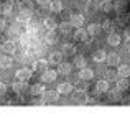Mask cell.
Returning <instances> with one entry per match:
<instances>
[{
    "mask_svg": "<svg viewBox=\"0 0 130 125\" xmlns=\"http://www.w3.org/2000/svg\"><path fill=\"white\" fill-rule=\"evenodd\" d=\"M115 82H117V87L120 91H127L128 87H130V81H128V77H122V76H119L117 79H115Z\"/></svg>",
    "mask_w": 130,
    "mask_h": 125,
    "instance_id": "cell-12",
    "label": "cell"
},
{
    "mask_svg": "<svg viewBox=\"0 0 130 125\" xmlns=\"http://www.w3.org/2000/svg\"><path fill=\"white\" fill-rule=\"evenodd\" d=\"M38 2V5H41V7H48L51 3V0H36Z\"/></svg>",
    "mask_w": 130,
    "mask_h": 125,
    "instance_id": "cell-36",
    "label": "cell"
},
{
    "mask_svg": "<svg viewBox=\"0 0 130 125\" xmlns=\"http://www.w3.org/2000/svg\"><path fill=\"white\" fill-rule=\"evenodd\" d=\"M56 77H58V71H51V69L43 71V74H41L43 82H53V81H56Z\"/></svg>",
    "mask_w": 130,
    "mask_h": 125,
    "instance_id": "cell-2",
    "label": "cell"
},
{
    "mask_svg": "<svg viewBox=\"0 0 130 125\" xmlns=\"http://www.w3.org/2000/svg\"><path fill=\"white\" fill-rule=\"evenodd\" d=\"M92 58H94L95 63H102V61H105V58H107V53H105L104 49H97V51H94Z\"/></svg>",
    "mask_w": 130,
    "mask_h": 125,
    "instance_id": "cell-21",
    "label": "cell"
},
{
    "mask_svg": "<svg viewBox=\"0 0 130 125\" xmlns=\"http://www.w3.org/2000/svg\"><path fill=\"white\" fill-rule=\"evenodd\" d=\"M117 73H119V76H122V77H130V66L128 64H119Z\"/></svg>",
    "mask_w": 130,
    "mask_h": 125,
    "instance_id": "cell-20",
    "label": "cell"
},
{
    "mask_svg": "<svg viewBox=\"0 0 130 125\" xmlns=\"http://www.w3.org/2000/svg\"><path fill=\"white\" fill-rule=\"evenodd\" d=\"M69 22H71V25H73L74 28H79V26L84 25V16L81 15V13H73L71 18H69Z\"/></svg>",
    "mask_w": 130,
    "mask_h": 125,
    "instance_id": "cell-4",
    "label": "cell"
},
{
    "mask_svg": "<svg viewBox=\"0 0 130 125\" xmlns=\"http://www.w3.org/2000/svg\"><path fill=\"white\" fill-rule=\"evenodd\" d=\"M92 77H94V71L89 69V67H81L79 71V79H84V81H91Z\"/></svg>",
    "mask_w": 130,
    "mask_h": 125,
    "instance_id": "cell-8",
    "label": "cell"
},
{
    "mask_svg": "<svg viewBox=\"0 0 130 125\" xmlns=\"http://www.w3.org/2000/svg\"><path fill=\"white\" fill-rule=\"evenodd\" d=\"M58 28H59V31H61V33L68 35V33H71V28H74V26L71 25V22H63L59 26H58Z\"/></svg>",
    "mask_w": 130,
    "mask_h": 125,
    "instance_id": "cell-25",
    "label": "cell"
},
{
    "mask_svg": "<svg viewBox=\"0 0 130 125\" xmlns=\"http://www.w3.org/2000/svg\"><path fill=\"white\" fill-rule=\"evenodd\" d=\"M76 91H87V81L81 79V82L76 84Z\"/></svg>",
    "mask_w": 130,
    "mask_h": 125,
    "instance_id": "cell-33",
    "label": "cell"
},
{
    "mask_svg": "<svg viewBox=\"0 0 130 125\" xmlns=\"http://www.w3.org/2000/svg\"><path fill=\"white\" fill-rule=\"evenodd\" d=\"M73 89H74V86L71 82H63V84H59V86H58V92L63 94V96L71 94V92H73Z\"/></svg>",
    "mask_w": 130,
    "mask_h": 125,
    "instance_id": "cell-9",
    "label": "cell"
},
{
    "mask_svg": "<svg viewBox=\"0 0 130 125\" xmlns=\"http://www.w3.org/2000/svg\"><path fill=\"white\" fill-rule=\"evenodd\" d=\"M109 66H119L120 64V56L115 55V53H107V58H105Z\"/></svg>",
    "mask_w": 130,
    "mask_h": 125,
    "instance_id": "cell-10",
    "label": "cell"
},
{
    "mask_svg": "<svg viewBox=\"0 0 130 125\" xmlns=\"http://www.w3.org/2000/svg\"><path fill=\"white\" fill-rule=\"evenodd\" d=\"M74 66H76V67H86V66H87L86 58H83V56H77V58L74 59Z\"/></svg>",
    "mask_w": 130,
    "mask_h": 125,
    "instance_id": "cell-28",
    "label": "cell"
},
{
    "mask_svg": "<svg viewBox=\"0 0 130 125\" xmlns=\"http://www.w3.org/2000/svg\"><path fill=\"white\" fill-rule=\"evenodd\" d=\"M44 26H46V30H50V31H54V30L58 28L56 22H54L53 18H46L44 20Z\"/></svg>",
    "mask_w": 130,
    "mask_h": 125,
    "instance_id": "cell-27",
    "label": "cell"
},
{
    "mask_svg": "<svg viewBox=\"0 0 130 125\" xmlns=\"http://www.w3.org/2000/svg\"><path fill=\"white\" fill-rule=\"evenodd\" d=\"M33 71H46L48 69V59H38V61H35L33 63Z\"/></svg>",
    "mask_w": 130,
    "mask_h": 125,
    "instance_id": "cell-13",
    "label": "cell"
},
{
    "mask_svg": "<svg viewBox=\"0 0 130 125\" xmlns=\"http://www.w3.org/2000/svg\"><path fill=\"white\" fill-rule=\"evenodd\" d=\"M101 31H102V25H99V23H91L87 26V33L91 36H97Z\"/></svg>",
    "mask_w": 130,
    "mask_h": 125,
    "instance_id": "cell-17",
    "label": "cell"
},
{
    "mask_svg": "<svg viewBox=\"0 0 130 125\" xmlns=\"http://www.w3.org/2000/svg\"><path fill=\"white\" fill-rule=\"evenodd\" d=\"M74 100H76L77 104H89V97H87L86 91H77V92L74 94Z\"/></svg>",
    "mask_w": 130,
    "mask_h": 125,
    "instance_id": "cell-11",
    "label": "cell"
},
{
    "mask_svg": "<svg viewBox=\"0 0 130 125\" xmlns=\"http://www.w3.org/2000/svg\"><path fill=\"white\" fill-rule=\"evenodd\" d=\"M112 28H114V23H112L110 20H105V22H102V30L112 33Z\"/></svg>",
    "mask_w": 130,
    "mask_h": 125,
    "instance_id": "cell-31",
    "label": "cell"
},
{
    "mask_svg": "<svg viewBox=\"0 0 130 125\" xmlns=\"http://www.w3.org/2000/svg\"><path fill=\"white\" fill-rule=\"evenodd\" d=\"M7 92V84H3V82H0V96H3V94Z\"/></svg>",
    "mask_w": 130,
    "mask_h": 125,
    "instance_id": "cell-37",
    "label": "cell"
},
{
    "mask_svg": "<svg viewBox=\"0 0 130 125\" xmlns=\"http://www.w3.org/2000/svg\"><path fill=\"white\" fill-rule=\"evenodd\" d=\"M71 71H73V64L71 63H59L58 64V74L68 76V74H71Z\"/></svg>",
    "mask_w": 130,
    "mask_h": 125,
    "instance_id": "cell-7",
    "label": "cell"
},
{
    "mask_svg": "<svg viewBox=\"0 0 130 125\" xmlns=\"http://www.w3.org/2000/svg\"><path fill=\"white\" fill-rule=\"evenodd\" d=\"M101 8L104 12H109L112 8V0H101Z\"/></svg>",
    "mask_w": 130,
    "mask_h": 125,
    "instance_id": "cell-30",
    "label": "cell"
},
{
    "mask_svg": "<svg viewBox=\"0 0 130 125\" xmlns=\"http://www.w3.org/2000/svg\"><path fill=\"white\" fill-rule=\"evenodd\" d=\"M30 18H31V12H30V10H22V12L17 15V22H20V23L30 22Z\"/></svg>",
    "mask_w": 130,
    "mask_h": 125,
    "instance_id": "cell-15",
    "label": "cell"
},
{
    "mask_svg": "<svg viewBox=\"0 0 130 125\" xmlns=\"http://www.w3.org/2000/svg\"><path fill=\"white\" fill-rule=\"evenodd\" d=\"M63 61V51H53L50 55V59H48V63L51 64H59Z\"/></svg>",
    "mask_w": 130,
    "mask_h": 125,
    "instance_id": "cell-14",
    "label": "cell"
},
{
    "mask_svg": "<svg viewBox=\"0 0 130 125\" xmlns=\"http://www.w3.org/2000/svg\"><path fill=\"white\" fill-rule=\"evenodd\" d=\"M48 8H50V12H53V13H59V12H63V2H59V0H51V3L48 5Z\"/></svg>",
    "mask_w": 130,
    "mask_h": 125,
    "instance_id": "cell-18",
    "label": "cell"
},
{
    "mask_svg": "<svg viewBox=\"0 0 130 125\" xmlns=\"http://www.w3.org/2000/svg\"><path fill=\"white\" fill-rule=\"evenodd\" d=\"M10 12H12V2H3L0 5V13L2 15H10Z\"/></svg>",
    "mask_w": 130,
    "mask_h": 125,
    "instance_id": "cell-26",
    "label": "cell"
},
{
    "mask_svg": "<svg viewBox=\"0 0 130 125\" xmlns=\"http://www.w3.org/2000/svg\"><path fill=\"white\" fill-rule=\"evenodd\" d=\"M120 41H122V38H120V35H117V33H110V35L107 36V43L110 46H119Z\"/></svg>",
    "mask_w": 130,
    "mask_h": 125,
    "instance_id": "cell-19",
    "label": "cell"
},
{
    "mask_svg": "<svg viewBox=\"0 0 130 125\" xmlns=\"http://www.w3.org/2000/svg\"><path fill=\"white\" fill-rule=\"evenodd\" d=\"M12 89H13V92H17V94H22L23 91L26 89V81H18V79H17L15 82H13Z\"/></svg>",
    "mask_w": 130,
    "mask_h": 125,
    "instance_id": "cell-16",
    "label": "cell"
},
{
    "mask_svg": "<svg viewBox=\"0 0 130 125\" xmlns=\"http://www.w3.org/2000/svg\"><path fill=\"white\" fill-rule=\"evenodd\" d=\"M128 51H130V46H128Z\"/></svg>",
    "mask_w": 130,
    "mask_h": 125,
    "instance_id": "cell-39",
    "label": "cell"
},
{
    "mask_svg": "<svg viewBox=\"0 0 130 125\" xmlns=\"http://www.w3.org/2000/svg\"><path fill=\"white\" fill-rule=\"evenodd\" d=\"M109 89H110V86H109V81L105 79V77L95 82V91H97L99 94L101 92H109Z\"/></svg>",
    "mask_w": 130,
    "mask_h": 125,
    "instance_id": "cell-5",
    "label": "cell"
},
{
    "mask_svg": "<svg viewBox=\"0 0 130 125\" xmlns=\"http://www.w3.org/2000/svg\"><path fill=\"white\" fill-rule=\"evenodd\" d=\"M120 92H122V91L120 89H119V87H117V89H109V94H110V97H112V99H115V100H117V99H120Z\"/></svg>",
    "mask_w": 130,
    "mask_h": 125,
    "instance_id": "cell-32",
    "label": "cell"
},
{
    "mask_svg": "<svg viewBox=\"0 0 130 125\" xmlns=\"http://www.w3.org/2000/svg\"><path fill=\"white\" fill-rule=\"evenodd\" d=\"M2 49L5 53H8V55H12V53H15V41H3V45H2Z\"/></svg>",
    "mask_w": 130,
    "mask_h": 125,
    "instance_id": "cell-23",
    "label": "cell"
},
{
    "mask_svg": "<svg viewBox=\"0 0 130 125\" xmlns=\"http://www.w3.org/2000/svg\"><path fill=\"white\" fill-rule=\"evenodd\" d=\"M87 36H89V33H87V30L86 28H77L76 31H74V40L76 41H87Z\"/></svg>",
    "mask_w": 130,
    "mask_h": 125,
    "instance_id": "cell-6",
    "label": "cell"
},
{
    "mask_svg": "<svg viewBox=\"0 0 130 125\" xmlns=\"http://www.w3.org/2000/svg\"><path fill=\"white\" fill-rule=\"evenodd\" d=\"M30 92H31L33 96H43V92H44V86H43V84H35V86L30 87Z\"/></svg>",
    "mask_w": 130,
    "mask_h": 125,
    "instance_id": "cell-24",
    "label": "cell"
},
{
    "mask_svg": "<svg viewBox=\"0 0 130 125\" xmlns=\"http://www.w3.org/2000/svg\"><path fill=\"white\" fill-rule=\"evenodd\" d=\"M64 53H69V55H71V53H74V48H73L71 45H66V46L63 48V55H64Z\"/></svg>",
    "mask_w": 130,
    "mask_h": 125,
    "instance_id": "cell-34",
    "label": "cell"
},
{
    "mask_svg": "<svg viewBox=\"0 0 130 125\" xmlns=\"http://www.w3.org/2000/svg\"><path fill=\"white\" fill-rule=\"evenodd\" d=\"M5 26H7V22H5V20H0V31H3Z\"/></svg>",
    "mask_w": 130,
    "mask_h": 125,
    "instance_id": "cell-38",
    "label": "cell"
},
{
    "mask_svg": "<svg viewBox=\"0 0 130 125\" xmlns=\"http://www.w3.org/2000/svg\"><path fill=\"white\" fill-rule=\"evenodd\" d=\"M119 77V73H115L114 69H109L107 73H105V79L109 81V82H110V81H115Z\"/></svg>",
    "mask_w": 130,
    "mask_h": 125,
    "instance_id": "cell-29",
    "label": "cell"
},
{
    "mask_svg": "<svg viewBox=\"0 0 130 125\" xmlns=\"http://www.w3.org/2000/svg\"><path fill=\"white\" fill-rule=\"evenodd\" d=\"M12 63H13V59L10 58V55L7 53V55H3V56H0V67H10L12 66Z\"/></svg>",
    "mask_w": 130,
    "mask_h": 125,
    "instance_id": "cell-22",
    "label": "cell"
},
{
    "mask_svg": "<svg viewBox=\"0 0 130 125\" xmlns=\"http://www.w3.org/2000/svg\"><path fill=\"white\" fill-rule=\"evenodd\" d=\"M43 97H44V100H46L48 104H50V102H58V99H59V92H58V91H44Z\"/></svg>",
    "mask_w": 130,
    "mask_h": 125,
    "instance_id": "cell-3",
    "label": "cell"
},
{
    "mask_svg": "<svg viewBox=\"0 0 130 125\" xmlns=\"http://www.w3.org/2000/svg\"><path fill=\"white\" fill-rule=\"evenodd\" d=\"M15 77L18 81H26V82H28V81L33 77V69H30V67H20V69L15 73Z\"/></svg>",
    "mask_w": 130,
    "mask_h": 125,
    "instance_id": "cell-1",
    "label": "cell"
},
{
    "mask_svg": "<svg viewBox=\"0 0 130 125\" xmlns=\"http://www.w3.org/2000/svg\"><path fill=\"white\" fill-rule=\"evenodd\" d=\"M124 38L127 40V41H130V26H128V28H125V30H124Z\"/></svg>",
    "mask_w": 130,
    "mask_h": 125,
    "instance_id": "cell-35",
    "label": "cell"
}]
</instances>
